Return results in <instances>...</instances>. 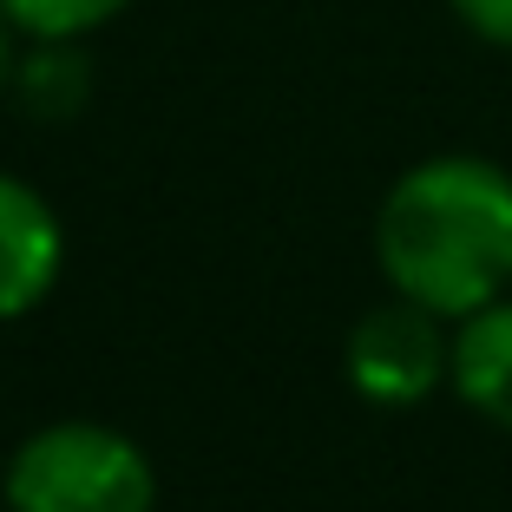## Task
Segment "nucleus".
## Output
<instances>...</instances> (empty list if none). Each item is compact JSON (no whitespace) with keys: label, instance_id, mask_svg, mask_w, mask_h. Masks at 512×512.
I'll return each mask as SVG.
<instances>
[{"label":"nucleus","instance_id":"obj_1","mask_svg":"<svg viewBox=\"0 0 512 512\" xmlns=\"http://www.w3.org/2000/svg\"><path fill=\"white\" fill-rule=\"evenodd\" d=\"M375 270L407 296L460 322L512 296V171L480 151H434L381 191Z\"/></svg>","mask_w":512,"mask_h":512},{"label":"nucleus","instance_id":"obj_2","mask_svg":"<svg viewBox=\"0 0 512 512\" xmlns=\"http://www.w3.org/2000/svg\"><path fill=\"white\" fill-rule=\"evenodd\" d=\"M7 512H158V467L125 427H33L0 473Z\"/></svg>","mask_w":512,"mask_h":512},{"label":"nucleus","instance_id":"obj_3","mask_svg":"<svg viewBox=\"0 0 512 512\" xmlns=\"http://www.w3.org/2000/svg\"><path fill=\"white\" fill-rule=\"evenodd\" d=\"M342 375L368 407H421L453 375V322L407 296L375 302L342 342Z\"/></svg>","mask_w":512,"mask_h":512},{"label":"nucleus","instance_id":"obj_4","mask_svg":"<svg viewBox=\"0 0 512 512\" xmlns=\"http://www.w3.org/2000/svg\"><path fill=\"white\" fill-rule=\"evenodd\" d=\"M66 270V224L27 178L0 171V322L33 316Z\"/></svg>","mask_w":512,"mask_h":512},{"label":"nucleus","instance_id":"obj_5","mask_svg":"<svg viewBox=\"0 0 512 512\" xmlns=\"http://www.w3.org/2000/svg\"><path fill=\"white\" fill-rule=\"evenodd\" d=\"M447 388L460 394L467 414H480L486 427L512 434V296H499V302H486V309L453 322Z\"/></svg>","mask_w":512,"mask_h":512},{"label":"nucleus","instance_id":"obj_6","mask_svg":"<svg viewBox=\"0 0 512 512\" xmlns=\"http://www.w3.org/2000/svg\"><path fill=\"white\" fill-rule=\"evenodd\" d=\"M92 53L86 40H27L20 53V79H14V99L27 119L40 125H66L92 106Z\"/></svg>","mask_w":512,"mask_h":512},{"label":"nucleus","instance_id":"obj_7","mask_svg":"<svg viewBox=\"0 0 512 512\" xmlns=\"http://www.w3.org/2000/svg\"><path fill=\"white\" fill-rule=\"evenodd\" d=\"M125 7L132 0H0V14L14 20L27 40H92Z\"/></svg>","mask_w":512,"mask_h":512},{"label":"nucleus","instance_id":"obj_8","mask_svg":"<svg viewBox=\"0 0 512 512\" xmlns=\"http://www.w3.org/2000/svg\"><path fill=\"white\" fill-rule=\"evenodd\" d=\"M447 7H453V20H460L480 46L512 53V0H447Z\"/></svg>","mask_w":512,"mask_h":512},{"label":"nucleus","instance_id":"obj_9","mask_svg":"<svg viewBox=\"0 0 512 512\" xmlns=\"http://www.w3.org/2000/svg\"><path fill=\"white\" fill-rule=\"evenodd\" d=\"M20 53H27V33H20L14 20L0 14V106L14 99V79H20Z\"/></svg>","mask_w":512,"mask_h":512}]
</instances>
